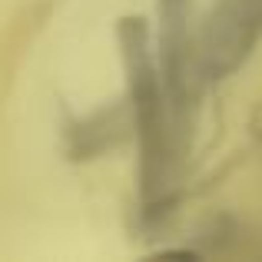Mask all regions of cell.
Returning a JSON list of instances; mask_svg holds the SVG:
<instances>
[{
    "label": "cell",
    "mask_w": 262,
    "mask_h": 262,
    "mask_svg": "<svg viewBox=\"0 0 262 262\" xmlns=\"http://www.w3.org/2000/svg\"><path fill=\"white\" fill-rule=\"evenodd\" d=\"M50 13H53V0H33V4L20 7L10 17V24L0 30V103L7 100L10 86L17 83L20 67L30 57V50L37 43V37L43 33Z\"/></svg>",
    "instance_id": "1"
}]
</instances>
